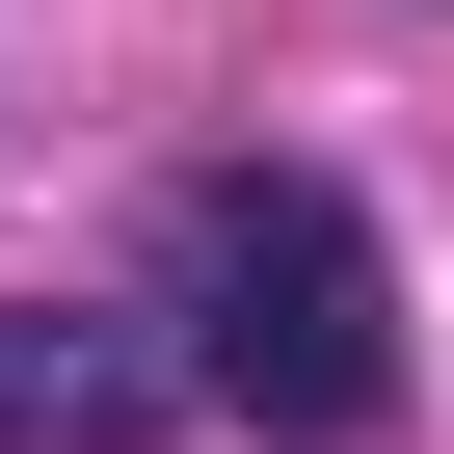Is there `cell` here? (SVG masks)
<instances>
[{"label":"cell","instance_id":"6da1fadb","mask_svg":"<svg viewBox=\"0 0 454 454\" xmlns=\"http://www.w3.org/2000/svg\"><path fill=\"white\" fill-rule=\"evenodd\" d=\"M160 321H187V401H241L268 454H374L401 427V268L321 160H214L160 214Z\"/></svg>","mask_w":454,"mask_h":454},{"label":"cell","instance_id":"7a4b0ae2","mask_svg":"<svg viewBox=\"0 0 454 454\" xmlns=\"http://www.w3.org/2000/svg\"><path fill=\"white\" fill-rule=\"evenodd\" d=\"M160 401H187L160 321H54V294H0V454H134Z\"/></svg>","mask_w":454,"mask_h":454}]
</instances>
